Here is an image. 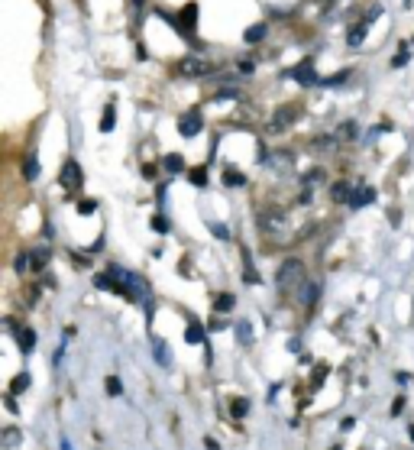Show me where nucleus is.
<instances>
[{
	"instance_id": "1",
	"label": "nucleus",
	"mask_w": 414,
	"mask_h": 450,
	"mask_svg": "<svg viewBox=\"0 0 414 450\" xmlns=\"http://www.w3.org/2000/svg\"><path fill=\"white\" fill-rule=\"evenodd\" d=\"M275 285H279L281 295H295L308 285V272H304L301 260H288L279 266V275H275Z\"/></svg>"
},
{
	"instance_id": "2",
	"label": "nucleus",
	"mask_w": 414,
	"mask_h": 450,
	"mask_svg": "<svg viewBox=\"0 0 414 450\" xmlns=\"http://www.w3.org/2000/svg\"><path fill=\"white\" fill-rule=\"evenodd\" d=\"M178 71H182L185 78H207V75H214V71H217V62H207V58L188 56V58H182Z\"/></svg>"
},
{
	"instance_id": "3",
	"label": "nucleus",
	"mask_w": 414,
	"mask_h": 450,
	"mask_svg": "<svg viewBox=\"0 0 414 450\" xmlns=\"http://www.w3.org/2000/svg\"><path fill=\"white\" fill-rule=\"evenodd\" d=\"M298 111H301L298 104H281L279 111L272 113V123H269V130H272V133H281V130H288V127H291V123L298 120Z\"/></svg>"
},
{
	"instance_id": "4",
	"label": "nucleus",
	"mask_w": 414,
	"mask_h": 450,
	"mask_svg": "<svg viewBox=\"0 0 414 450\" xmlns=\"http://www.w3.org/2000/svg\"><path fill=\"white\" fill-rule=\"evenodd\" d=\"M201 130H204V117H201V113H197V111L182 113V120H178V133L191 140V136H197Z\"/></svg>"
},
{
	"instance_id": "5",
	"label": "nucleus",
	"mask_w": 414,
	"mask_h": 450,
	"mask_svg": "<svg viewBox=\"0 0 414 450\" xmlns=\"http://www.w3.org/2000/svg\"><path fill=\"white\" fill-rule=\"evenodd\" d=\"M288 75L298 78V81H301V85H308V88H311V85H321V78L314 75V65H311V58H304V62L298 65V68H291Z\"/></svg>"
},
{
	"instance_id": "6",
	"label": "nucleus",
	"mask_w": 414,
	"mask_h": 450,
	"mask_svg": "<svg viewBox=\"0 0 414 450\" xmlns=\"http://www.w3.org/2000/svg\"><path fill=\"white\" fill-rule=\"evenodd\" d=\"M62 185L68 191H78V185H81V169H78V162L68 159L65 162V169H62Z\"/></svg>"
},
{
	"instance_id": "7",
	"label": "nucleus",
	"mask_w": 414,
	"mask_h": 450,
	"mask_svg": "<svg viewBox=\"0 0 414 450\" xmlns=\"http://www.w3.org/2000/svg\"><path fill=\"white\" fill-rule=\"evenodd\" d=\"M285 224H288V218H285V214H279V211H269V214H262V218H259V227H262V230H269V233L285 230Z\"/></svg>"
},
{
	"instance_id": "8",
	"label": "nucleus",
	"mask_w": 414,
	"mask_h": 450,
	"mask_svg": "<svg viewBox=\"0 0 414 450\" xmlns=\"http://www.w3.org/2000/svg\"><path fill=\"white\" fill-rule=\"evenodd\" d=\"M195 23H197V4H188V7L182 10V29L185 33H195Z\"/></svg>"
},
{
	"instance_id": "9",
	"label": "nucleus",
	"mask_w": 414,
	"mask_h": 450,
	"mask_svg": "<svg viewBox=\"0 0 414 450\" xmlns=\"http://www.w3.org/2000/svg\"><path fill=\"white\" fill-rule=\"evenodd\" d=\"M372 201H376V191H372V188H359L356 195L350 198L353 208H366V204H372Z\"/></svg>"
},
{
	"instance_id": "10",
	"label": "nucleus",
	"mask_w": 414,
	"mask_h": 450,
	"mask_svg": "<svg viewBox=\"0 0 414 450\" xmlns=\"http://www.w3.org/2000/svg\"><path fill=\"white\" fill-rule=\"evenodd\" d=\"M262 39H266V23H256V26L246 29V43H249V46L262 43Z\"/></svg>"
},
{
	"instance_id": "11",
	"label": "nucleus",
	"mask_w": 414,
	"mask_h": 450,
	"mask_svg": "<svg viewBox=\"0 0 414 450\" xmlns=\"http://www.w3.org/2000/svg\"><path fill=\"white\" fill-rule=\"evenodd\" d=\"M366 29H369V23H359V26H353V29H350V39H346V43H350L353 49H356V46H363Z\"/></svg>"
},
{
	"instance_id": "12",
	"label": "nucleus",
	"mask_w": 414,
	"mask_h": 450,
	"mask_svg": "<svg viewBox=\"0 0 414 450\" xmlns=\"http://www.w3.org/2000/svg\"><path fill=\"white\" fill-rule=\"evenodd\" d=\"M356 133H359V127L353 123V120H346V123L337 127V140H356Z\"/></svg>"
},
{
	"instance_id": "13",
	"label": "nucleus",
	"mask_w": 414,
	"mask_h": 450,
	"mask_svg": "<svg viewBox=\"0 0 414 450\" xmlns=\"http://www.w3.org/2000/svg\"><path fill=\"white\" fill-rule=\"evenodd\" d=\"M162 165H165L169 172H182V169H185V159H182L178 153H169L165 159H162Z\"/></svg>"
},
{
	"instance_id": "14",
	"label": "nucleus",
	"mask_w": 414,
	"mask_h": 450,
	"mask_svg": "<svg viewBox=\"0 0 414 450\" xmlns=\"http://www.w3.org/2000/svg\"><path fill=\"white\" fill-rule=\"evenodd\" d=\"M330 198H333V201H350V185H346V182H337V185H333V188H330Z\"/></svg>"
},
{
	"instance_id": "15",
	"label": "nucleus",
	"mask_w": 414,
	"mask_h": 450,
	"mask_svg": "<svg viewBox=\"0 0 414 450\" xmlns=\"http://www.w3.org/2000/svg\"><path fill=\"white\" fill-rule=\"evenodd\" d=\"M272 162H275V165H272L275 172H291V155H288V153H275Z\"/></svg>"
},
{
	"instance_id": "16",
	"label": "nucleus",
	"mask_w": 414,
	"mask_h": 450,
	"mask_svg": "<svg viewBox=\"0 0 414 450\" xmlns=\"http://www.w3.org/2000/svg\"><path fill=\"white\" fill-rule=\"evenodd\" d=\"M16 272H36V260H33V253L16 256Z\"/></svg>"
},
{
	"instance_id": "17",
	"label": "nucleus",
	"mask_w": 414,
	"mask_h": 450,
	"mask_svg": "<svg viewBox=\"0 0 414 450\" xmlns=\"http://www.w3.org/2000/svg\"><path fill=\"white\" fill-rule=\"evenodd\" d=\"M23 175H26V182H33V178L39 175V162H36V155H29V159L23 162Z\"/></svg>"
},
{
	"instance_id": "18",
	"label": "nucleus",
	"mask_w": 414,
	"mask_h": 450,
	"mask_svg": "<svg viewBox=\"0 0 414 450\" xmlns=\"http://www.w3.org/2000/svg\"><path fill=\"white\" fill-rule=\"evenodd\" d=\"M246 411H249V402H246V399H233L230 402V415L233 418H243Z\"/></svg>"
},
{
	"instance_id": "19",
	"label": "nucleus",
	"mask_w": 414,
	"mask_h": 450,
	"mask_svg": "<svg viewBox=\"0 0 414 450\" xmlns=\"http://www.w3.org/2000/svg\"><path fill=\"white\" fill-rule=\"evenodd\" d=\"M237 334H239V344H243V347L253 344V331H249V324H246V321L237 324Z\"/></svg>"
},
{
	"instance_id": "20",
	"label": "nucleus",
	"mask_w": 414,
	"mask_h": 450,
	"mask_svg": "<svg viewBox=\"0 0 414 450\" xmlns=\"http://www.w3.org/2000/svg\"><path fill=\"white\" fill-rule=\"evenodd\" d=\"M152 353H155V359H159L162 366H169V363H172V359H169V350H165V340H155Z\"/></svg>"
},
{
	"instance_id": "21",
	"label": "nucleus",
	"mask_w": 414,
	"mask_h": 450,
	"mask_svg": "<svg viewBox=\"0 0 414 450\" xmlns=\"http://www.w3.org/2000/svg\"><path fill=\"white\" fill-rule=\"evenodd\" d=\"M16 337H20V347H23V350H33V347H36V334L29 331V327H26V331H16Z\"/></svg>"
},
{
	"instance_id": "22",
	"label": "nucleus",
	"mask_w": 414,
	"mask_h": 450,
	"mask_svg": "<svg viewBox=\"0 0 414 450\" xmlns=\"http://www.w3.org/2000/svg\"><path fill=\"white\" fill-rule=\"evenodd\" d=\"M224 185H227V188H233V185H246V175H243V172H224Z\"/></svg>"
},
{
	"instance_id": "23",
	"label": "nucleus",
	"mask_w": 414,
	"mask_h": 450,
	"mask_svg": "<svg viewBox=\"0 0 414 450\" xmlns=\"http://www.w3.org/2000/svg\"><path fill=\"white\" fill-rule=\"evenodd\" d=\"M314 302H317V285L311 282V285L301 289V305H314Z\"/></svg>"
},
{
	"instance_id": "24",
	"label": "nucleus",
	"mask_w": 414,
	"mask_h": 450,
	"mask_svg": "<svg viewBox=\"0 0 414 450\" xmlns=\"http://www.w3.org/2000/svg\"><path fill=\"white\" fill-rule=\"evenodd\" d=\"M113 123H117V120H113V107H107L104 117H100V133H110Z\"/></svg>"
},
{
	"instance_id": "25",
	"label": "nucleus",
	"mask_w": 414,
	"mask_h": 450,
	"mask_svg": "<svg viewBox=\"0 0 414 450\" xmlns=\"http://www.w3.org/2000/svg\"><path fill=\"white\" fill-rule=\"evenodd\" d=\"M233 302H237V298L227 295V292H224V295H220L217 302H214V308H217V311H233Z\"/></svg>"
},
{
	"instance_id": "26",
	"label": "nucleus",
	"mask_w": 414,
	"mask_h": 450,
	"mask_svg": "<svg viewBox=\"0 0 414 450\" xmlns=\"http://www.w3.org/2000/svg\"><path fill=\"white\" fill-rule=\"evenodd\" d=\"M188 340H191V344H201V340H204V327H201V324H191V327H188Z\"/></svg>"
},
{
	"instance_id": "27",
	"label": "nucleus",
	"mask_w": 414,
	"mask_h": 450,
	"mask_svg": "<svg viewBox=\"0 0 414 450\" xmlns=\"http://www.w3.org/2000/svg\"><path fill=\"white\" fill-rule=\"evenodd\" d=\"M152 230L165 233V230H169V220H165V218H152Z\"/></svg>"
},
{
	"instance_id": "28",
	"label": "nucleus",
	"mask_w": 414,
	"mask_h": 450,
	"mask_svg": "<svg viewBox=\"0 0 414 450\" xmlns=\"http://www.w3.org/2000/svg\"><path fill=\"white\" fill-rule=\"evenodd\" d=\"M191 182H195V185H204V182H207V172H204V169H195V172H191Z\"/></svg>"
},
{
	"instance_id": "29",
	"label": "nucleus",
	"mask_w": 414,
	"mask_h": 450,
	"mask_svg": "<svg viewBox=\"0 0 414 450\" xmlns=\"http://www.w3.org/2000/svg\"><path fill=\"white\" fill-rule=\"evenodd\" d=\"M405 62H408V46H401V52L395 56V62H392V65H395V68H401Z\"/></svg>"
},
{
	"instance_id": "30",
	"label": "nucleus",
	"mask_w": 414,
	"mask_h": 450,
	"mask_svg": "<svg viewBox=\"0 0 414 450\" xmlns=\"http://www.w3.org/2000/svg\"><path fill=\"white\" fill-rule=\"evenodd\" d=\"M14 389H29V376H16V379H14Z\"/></svg>"
},
{
	"instance_id": "31",
	"label": "nucleus",
	"mask_w": 414,
	"mask_h": 450,
	"mask_svg": "<svg viewBox=\"0 0 414 450\" xmlns=\"http://www.w3.org/2000/svg\"><path fill=\"white\" fill-rule=\"evenodd\" d=\"M94 208H98V204H94V201H81V204H78V211H85V214H91Z\"/></svg>"
},
{
	"instance_id": "32",
	"label": "nucleus",
	"mask_w": 414,
	"mask_h": 450,
	"mask_svg": "<svg viewBox=\"0 0 414 450\" xmlns=\"http://www.w3.org/2000/svg\"><path fill=\"white\" fill-rule=\"evenodd\" d=\"M204 447H207V450H220V444L214 441V437H204Z\"/></svg>"
},
{
	"instance_id": "33",
	"label": "nucleus",
	"mask_w": 414,
	"mask_h": 450,
	"mask_svg": "<svg viewBox=\"0 0 414 450\" xmlns=\"http://www.w3.org/2000/svg\"><path fill=\"white\" fill-rule=\"evenodd\" d=\"M4 441H7V447H14V444H16V431H7V434H4Z\"/></svg>"
},
{
	"instance_id": "34",
	"label": "nucleus",
	"mask_w": 414,
	"mask_h": 450,
	"mask_svg": "<svg viewBox=\"0 0 414 450\" xmlns=\"http://www.w3.org/2000/svg\"><path fill=\"white\" fill-rule=\"evenodd\" d=\"M239 68H243V71H253V68H256L253 58H243V62H239Z\"/></svg>"
},
{
	"instance_id": "35",
	"label": "nucleus",
	"mask_w": 414,
	"mask_h": 450,
	"mask_svg": "<svg viewBox=\"0 0 414 450\" xmlns=\"http://www.w3.org/2000/svg\"><path fill=\"white\" fill-rule=\"evenodd\" d=\"M58 447H62V450H71V444H68V437H62V441H58Z\"/></svg>"
},
{
	"instance_id": "36",
	"label": "nucleus",
	"mask_w": 414,
	"mask_h": 450,
	"mask_svg": "<svg viewBox=\"0 0 414 450\" xmlns=\"http://www.w3.org/2000/svg\"><path fill=\"white\" fill-rule=\"evenodd\" d=\"M133 4H136V7H143V0H133Z\"/></svg>"
},
{
	"instance_id": "37",
	"label": "nucleus",
	"mask_w": 414,
	"mask_h": 450,
	"mask_svg": "<svg viewBox=\"0 0 414 450\" xmlns=\"http://www.w3.org/2000/svg\"><path fill=\"white\" fill-rule=\"evenodd\" d=\"M333 450H343V447H333Z\"/></svg>"
},
{
	"instance_id": "38",
	"label": "nucleus",
	"mask_w": 414,
	"mask_h": 450,
	"mask_svg": "<svg viewBox=\"0 0 414 450\" xmlns=\"http://www.w3.org/2000/svg\"><path fill=\"white\" fill-rule=\"evenodd\" d=\"M411 437H414V428H411Z\"/></svg>"
}]
</instances>
